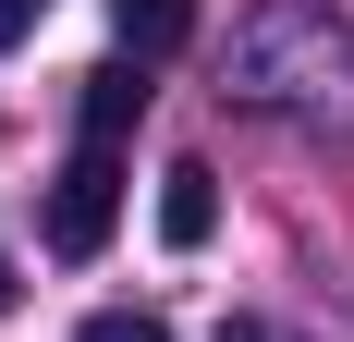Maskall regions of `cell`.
<instances>
[{"label":"cell","instance_id":"cell-1","mask_svg":"<svg viewBox=\"0 0 354 342\" xmlns=\"http://www.w3.org/2000/svg\"><path fill=\"white\" fill-rule=\"evenodd\" d=\"M122 233V159L110 147H73L62 171H49V208H37V244L62 257V269H86L98 244Z\"/></svg>","mask_w":354,"mask_h":342},{"label":"cell","instance_id":"cell-2","mask_svg":"<svg viewBox=\"0 0 354 342\" xmlns=\"http://www.w3.org/2000/svg\"><path fill=\"white\" fill-rule=\"evenodd\" d=\"M208 233H220V171H208V159H183L171 183H159V244H171V257H196Z\"/></svg>","mask_w":354,"mask_h":342},{"label":"cell","instance_id":"cell-3","mask_svg":"<svg viewBox=\"0 0 354 342\" xmlns=\"http://www.w3.org/2000/svg\"><path fill=\"white\" fill-rule=\"evenodd\" d=\"M135 110H147V62H98L86 73V147H122Z\"/></svg>","mask_w":354,"mask_h":342},{"label":"cell","instance_id":"cell-4","mask_svg":"<svg viewBox=\"0 0 354 342\" xmlns=\"http://www.w3.org/2000/svg\"><path fill=\"white\" fill-rule=\"evenodd\" d=\"M110 37H122V62H159L196 37V0H110Z\"/></svg>","mask_w":354,"mask_h":342},{"label":"cell","instance_id":"cell-5","mask_svg":"<svg viewBox=\"0 0 354 342\" xmlns=\"http://www.w3.org/2000/svg\"><path fill=\"white\" fill-rule=\"evenodd\" d=\"M73 342H171V330H159V318H147V306H98V318H86V330H73Z\"/></svg>","mask_w":354,"mask_h":342},{"label":"cell","instance_id":"cell-6","mask_svg":"<svg viewBox=\"0 0 354 342\" xmlns=\"http://www.w3.org/2000/svg\"><path fill=\"white\" fill-rule=\"evenodd\" d=\"M37 25H49V0H0V49H25Z\"/></svg>","mask_w":354,"mask_h":342},{"label":"cell","instance_id":"cell-7","mask_svg":"<svg viewBox=\"0 0 354 342\" xmlns=\"http://www.w3.org/2000/svg\"><path fill=\"white\" fill-rule=\"evenodd\" d=\"M220 342H269V330H257V318H220Z\"/></svg>","mask_w":354,"mask_h":342},{"label":"cell","instance_id":"cell-8","mask_svg":"<svg viewBox=\"0 0 354 342\" xmlns=\"http://www.w3.org/2000/svg\"><path fill=\"white\" fill-rule=\"evenodd\" d=\"M0 318H12V257H0Z\"/></svg>","mask_w":354,"mask_h":342}]
</instances>
